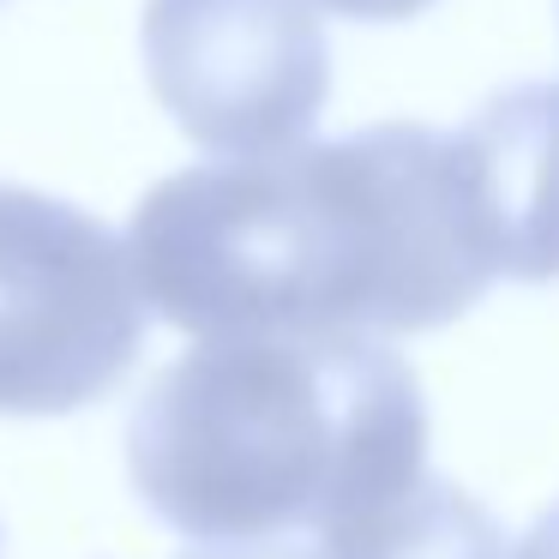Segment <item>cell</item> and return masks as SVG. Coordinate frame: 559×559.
Returning <instances> with one entry per match:
<instances>
[{
    "label": "cell",
    "instance_id": "obj_1",
    "mask_svg": "<svg viewBox=\"0 0 559 559\" xmlns=\"http://www.w3.org/2000/svg\"><path fill=\"white\" fill-rule=\"evenodd\" d=\"M145 307L199 343L403 337L493 283L451 133L367 127L157 181L127 229Z\"/></svg>",
    "mask_w": 559,
    "mask_h": 559
},
{
    "label": "cell",
    "instance_id": "obj_2",
    "mask_svg": "<svg viewBox=\"0 0 559 559\" xmlns=\"http://www.w3.org/2000/svg\"><path fill=\"white\" fill-rule=\"evenodd\" d=\"M415 373L367 337L199 343L145 385L127 421L133 487L193 542H325L421 481Z\"/></svg>",
    "mask_w": 559,
    "mask_h": 559
},
{
    "label": "cell",
    "instance_id": "obj_3",
    "mask_svg": "<svg viewBox=\"0 0 559 559\" xmlns=\"http://www.w3.org/2000/svg\"><path fill=\"white\" fill-rule=\"evenodd\" d=\"M145 343L133 253L67 199L0 181V415L109 397Z\"/></svg>",
    "mask_w": 559,
    "mask_h": 559
},
{
    "label": "cell",
    "instance_id": "obj_4",
    "mask_svg": "<svg viewBox=\"0 0 559 559\" xmlns=\"http://www.w3.org/2000/svg\"><path fill=\"white\" fill-rule=\"evenodd\" d=\"M145 73L181 133L223 163L295 151L331 97L313 0H145Z\"/></svg>",
    "mask_w": 559,
    "mask_h": 559
},
{
    "label": "cell",
    "instance_id": "obj_5",
    "mask_svg": "<svg viewBox=\"0 0 559 559\" xmlns=\"http://www.w3.org/2000/svg\"><path fill=\"white\" fill-rule=\"evenodd\" d=\"M469 223L493 277H559V85L487 97L451 133Z\"/></svg>",
    "mask_w": 559,
    "mask_h": 559
},
{
    "label": "cell",
    "instance_id": "obj_6",
    "mask_svg": "<svg viewBox=\"0 0 559 559\" xmlns=\"http://www.w3.org/2000/svg\"><path fill=\"white\" fill-rule=\"evenodd\" d=\"M325 559H506L493 518L463 487L421 475L397 499L349 518L319 542Z\"/></svg>",
    "mask_w": 559,
    "mask_h": 559
},
{
    "label": "cell",
    "instance_id": "obj_7",
    "mask_svg": "<svg viewBox=\"0 0 559 559\" xmlns=\"http://www.w3.org/2000/svg\"><path fill=\"white\" fill-rule=\"evenodd\" d=\"M181 559H325V554L319 547H295V542H211Z\"/></svg>",
    "mask_w": 559,
    "mask_h": 559
},
{
    "label": "cell",
    "instance_id": "obj_8",
    "mask_svg": "<svg viewBox=\"0 0 559 559\" xmlns=\"http://www.w3.org/2000/svg\"><path fill=\"white\" fill-rule=\"evenodd\" d=\"M319 7H331L343 19H367V25H397V19L427 13L433 0H319Z\"/></svg>",
    "mask_w": 559,
    "mask_h": 559
},
{
    "label": "cell",
    "instance_id": "obj_9",
    "mask_svg": "<svg viewBox=\"0 0 559 559\" xmlns=\"http://www.w3.org/2000/svg\"><path fill=\"white\" fill-rule=\"evenodd\" d=\"M511 559H559V506L547 511V518L535 523L530 535H523V542H518V554H511Z\"/></svg>",
    "mask_w": 559,
    "mask_h": 559
}]
</instances>
